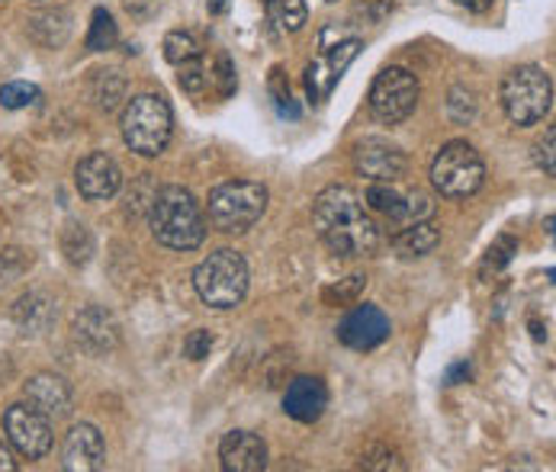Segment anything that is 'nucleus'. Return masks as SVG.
Returning <instances> with one entry per match:
<instances>
[{
  "label": "nucleus",
  "instance_id": "f257e3e1",
  "mask_svg": "<svg viewBox=\"0 0 556 472\" xmlns=\"http://www.w3.org/2000/svg\"><path fill=\"white\" fill-rule=\"evenodd\" d=\"M313 226L338 257H364L377 247L380 232L351 187H328L316 196Z\"/></svg>",
  "mask_w": 556,
  "mask_h": 472
},
{
  "label": "nucleus",
  "instance_id": "f03ea898",
  "mask_svg": "<svg viewBox=\"0 0 556 472\" xmlns=\"http://www.w3.org/2000/svg\"><path fill=\"white\" fill-rule=\"evenodd\" d=\"M149 222L152 235L174 251H193L206 238V219L200 213V203L184 187H164L152 196Z\"/></svg>",
  "mask_w": 556,
  "mask_h": 472
},
{
  "label": "nucleus",
  "instance_id": "7ed1b4c3",
  "mask_svg": "<svg viewBox=\"0 0 556 472\" xmlns=\"http://www.w3.org/2000/svg\"><path fill=\"white\" fill-rule=\"evenodd\" d=\"M174 132V116L159 93H139L123 110V142L142 157H159Z\"/></svg>",
  "mask_w": 556,
  "mask_h": 472
},
{
  "label": "nucleus",
  "instance_id": "20e7f679",
  "mask_svg": "<svg viewBox=\"0 0 556 472\" xmlns=\"http://www.w3.org/2000/svg\"><path fill=\"white\" fill-rule=\"evenodd\" d=\"M498 97L515 126H538L554 106V80L538 65H521L505 75Z\"/></svg>",
  "mask_w": 556,
  "mask_h": 472
},
{
  "label": "nucleus",
  "instance_id": "39448f33",
  "mask_svg": "<svg viewBox=\"0 0 556 472\" xmlns=\"http://www.w3.org/2000/svg\"><path fill=\"white\" fill-rule=\"evenodd\" d=\"M193 286L210 309H236L248 293V264L239 251L223 247L193 270Z\"/></svg>",
  "mask_w": 556,
  "mask_h": 472
},
{
  "label": "nucleus",
  "instance_id": "423d86ee",
  "mask_svg": "<svg viewBox=\"0 0 556 472\" xmlns=\"http://www.w3.org/2000/svg\"><path fill=\"white\" fill-rule=\"evenodd\" d=\"M267 209V190L254 180H226L210 193V222L226 232H248Z\"/></svg>",
  "mask_w": 556,
  "mask_h": 472
},
{
  "label": "nucleus",
  "instance_id": "0eeeda50",
  "mask_svg": "<svg viewBox=\"0 0 556 472\" xmlns=\"http://www.w3.org/2000/svg\"><path fill=\"white\" fill-rule=\"evenodd\" d=\"M482 180H485V164L470 142H447L431 164V183L447 200L473 196Z\"/></svg>",
  "mask_w": 556,
  "mask_h": 472
},
{
  "label": "nucleus",
  "instance_id": "6e6552de",
  "mask_svg": "<svg viewBox=\"0 0 556 472\" xmlns=\"http://www.w3.org/2000/svg\"><path fill=\"white\" fill-rule=\"evenodd\" d=\"M418 97H421V84L408 68H387L370 87V113L380 123L396 126L415 113Z\"/></svg>",
  "mask_w": 556,
  "mask_h": 472
},
{
  "label": "nucleus",
  "instance_id": "1a4fd4ad",
  "mask_svg": "<svg viewBox=\"0 0 556 472\" xmlns=\"http://www.w3.org/2000/svg\"><path fill=\"white\" fill-rule=\"evenodd\" d=\"M3 431L16 454L26 460H42L52 450V424L33 405H10L3 411Z\"/></svg>",
  "mask_w": 556,
  "mask_h": 472
},
{
  "label": "nucleus",
  "instance_id": "9d476101",
  "mask_svg": "<svg viewBox=\"0 0 556 472\" xmlns=\"http://www.w3.org/2000/svg\"><path fill=\"white\" fill-rule=\"evenodd\" d=\"M361 52V39H344L331 49H325L316 62L306 68V90H309V100L313 103H325L334 90V84L341 80L344 68L357 59Z\"/></svg>",
  "mask_w": 556,
  "mask_h": 472
},
{
  "label": "nucleus",
  "instance_id": "9b49d317",
  "mask_svg": "<svg viewBox=\"0 0 556 472\" xmlns=\"http://www.w3.org/2000/svg\"><path fill=\"white\" fill-rule=\"evenodd\" d=\"M387 337H390V318L380 306H357L338 324V341L351 350H374Z\"/></svg>",
  "mask_w": 556,
  "mask_h": 472
},
{
  "label": "nucleus",
  "instance_id": "f8f14e48",
  "mask_svg": "<svg viewBox=\"0 0 556 472\" xmlns=\"http://www.w3.org/2000/svg\"><path fill=\"white\" fill-rule=\"evenodd\" d=\"M354 167L374 183H393L405 174L408 161H405V152L387 139H364L354 145Z\"/></svg>",
  "mask_w": 556,
  "mask_h": 472
},
{
  "label": "nucleus",
  "instance_id": "ddd939ff",
  "mask_svg": "<svg viewBox=\"0 0 556 472\" xmlns=\"http://www.w3.org/2000/svg\"><path fill=\"white\" fill-rule=\"evenodd\" d=\"M75 183H78L84 200H110L123 187V170L119 164L103 152L80 157L75 167Z\"/></svg>",
  "mask_w": 556,
  "mask_h": 472
},
{
  "label": "nucleus",
  "instance_id": "4468645a",
  "mask_svg": "<svg viewBox=\"0 0 556 472\" xmlns=\"http://www.w3.org/2000/svg\"><path fill=\"white\" fill-rule=\"evenodd\" d=\"M75 341L87 354H110L119 344V324L100 306H90L75 318Z\"/></svg>",
  "mask_w": 556,
  "mask_h": 472
},
{
  "label": "nucleus",
  "instance_id": "2eb2a0df",
  "mask_svg": "<svg viewBox=\"0 0 556 472\" xmlns=\"http://www.w3.org/2000/svg\"><path fill=\"white\" fill-rule=\"evenodd\" d=\"M106 463V444L103 434L93 424H78L65 441V470L97 472Z\"/></svg>",
  "mask_w": 556,
  "mask_h": 472
},
{
  "label": "nucleus",
  "instance_id": "dca6fc26",
  "mask_svg": "<svg viewBox=\"0 0 556 472\" xmlns=\"http://www.w3.org/2000/svg\"><path fill=\"white\" fill-rule=\"evenodd\" d=\"M219 460L226 472H261L267 467V444L251 431H232L219 447Z\"/></svg>",
  "mask_w": 556,
  "mask_h": 472
},
{
  "label": "nucleus",
  "instance_id": "f3484780",
  "mask_svg": "<svg viewBox=\"0 0 556 472\" xmlns=\"http://www.w3.org/2000/svg\"><path fill=\"white\" fill-rule=\"evenodd\" d=\"M23 393L29 398V405L36 411H42L46 418H68L72 414V386L62 377L52 373H39L33 380H26Z\"/></svg>",
  "mask_w": 556,
  "mask_h": 472
},
{
  "label": "nucleus",
  "instance_id": "a211bd4d",
  "mask_svg": "<svg viewBox=\"0 0 556 472\" xmlns=\"http://www.w3.org/2000/svg\"><path fill=\"white\" fill-rule=\"evenodd\" d=\"M328 405V390L325 383L316 380V377H296L290 386H287V395H283V411L300 421V424H313L321 418Z\"/></svg>",
  "mask_w": 556,
  "mask_h": 472
},
{
  "label": "nucleus",
  "instance_id": "6ab92c4d",
  "mask_svg": "<svg viewBox=\"0 0 556 472\" xmlns=\"http://www.w3.org/2000/svg\"><path fill=\"white\" fill-rule=\"evenodd\" d=\"M438 244H441V229H438L431 219L408 222L402 232L393 235V247H396L402 257H425V254H431Z\"/></svg>",
  "mask_w": 556,
  "mask_h": 472
},
{
  "label": "nucleus",
  "instance_id": "aec40b11",
  "mask_svg": "<svg viewBox=\"0 0 556 472\" xmlns=\"http://www.w3.org/2000/svg\"><path fill=\"white\" fill-rule=\"evenodd\" d=\"M267 13H270V23L280 33H300L306 26V20H309L306 0H270Z\"/></svg>",
  "mask_w": 556,
  "mask_h": 472
},
{
  "label": "nucleus",
  "instance_id": "412c9836",
  "mask_svg": "<svg viewBox=\"0 0 556 472\" xmlns=\"http://www.w3.org/2000/svg\"><path fill=\"white\" fill-rule=\"evenodd\" d=\"M13 318L20 321V328H23L26 334H39V331L52 321V306H49L42 296H26V299L16 303Z\"/></svg>",
  "mask_w": 556,
  "mask_h": 472
},
{
  "label": "nucleus",
  "instance_id": "4be33fe9",
  "mask_svg": "<svg viewBox=\"0 0 556 472\" xmlns=\"http://www.w3.org/2000/svg\"><path fill=\"white\" fill-rule=\"evenodd\" d=\"M116 39H119V29H116L113 13L103 10V7H97L93 10V20H90V33H87V49L90 52H106V49L116 46Z\"/></svg>",
  "mask_w": 556,
  "mask_h": 472
},
{
  "label": "nucleus",
  "instance_id": "5701e85b",
  "mask_svg": "<svg viewBox=\"0 0 556 472\" xmlns=\"http://www.w3.org/2000/svg\"><path fill=\"white\" fill-rule=\"evenodd\" d=\"M367 203H370V209H377V213H383V216H390V219H408V213H405V196L396 193L390 183H370V190H367V196H364Z\"/></svg>",
  "mask_w": 556,
  "mask_h": 472
},
{
  "label": "nucleus",
  "instance_id": "b1692460",
  "mask_svg": "<svg viewBox=\"0 0 556 472\" xmlns=\"http://www.w3.org/2000/svg\"><path fill=\"white\" fill-rule=\"evenodd\" d=\"M161 49H164V59H167L170 65H177V68L200 59V46H197V39H193L190 33H167Z\"/></svg>",
  "mask_w": 556,
  "mask_h": 472
},
{
  "label": "nucleus",
  "instance_id": "393cba45",
  "mask_svg": "<svg viewBox=\"0 0 556 472\" xmlns=\"http://www.w3.org/2000/svg\"><path fill=\"white\" fill-rule=\"evenodd\" d=\"M42 100V90L36 84H26V80H10L0 87V106L3 110H26V106H36Z\"/></svg>",
  "mask_w": 556,
  "mask_h": 472
},
{
  "label": "nucleus",
  "instance_id": "a878e982",
  "mask_svg": "<svg viewBox=\"0 0 556 472\" xmlns=\"http://www.w3.org/2000/svg\"><path fill=\"white\" fill-rule=\"evenodd\" d=\"M62 247H65L72 264H87L90 254H93V238L84 226H68L65 235H62Z\"/></svg>",
  "mask_w": 556,
  "mask_h": 472
},
{
  "label": "nucleus",
  "instance_id": "bb28decb",
  "mask_svg": "<svg viewBox=\"0 0 556 472\" xmlns=\"http://www.w3.org/2000/svg\"><path fill=\"white\" fill-rule=\"evenodd\" d=\"M447 113L457 126H467L473 116H477V93L467 90V87H454L451 90V100H447Z\"/></svg>",
  "mask_w": 556,
  "mask_h": 472
},
{
  "label": "nucleus",
  "instance_id": "cd10ccee",
  "mask_svg": "<svg viewBox=\"0 0 556 472\" xmlns=\"http://www.w3.org/2000/svg\"><path fill=\"white\" fill-rule=\"evenodd\" d=\"M270 93H274V103H277V110H280L283 116H290V119H296V116H300V106L293 103V97H290V84H283V72H280V68H274V72H270Z\"/></svg>",
  "mask_w": 556,
  "mask_h": 472
},
{
  "label": "nucleus",
  "instance_id": "c85d7f7f",
  "mask_svg": "<svg viewBox=\"0 0 556 472\" xmlns=\"http://www.w3.org/2000/svg\"><path fill=\"white\" fill-rule=\"evenodd\" d=\"M29 267V260H26V254L23 251H3L0 254V290L7 286V283H13V280H20V273Z\"/></svg>",
  "mask_w": 556,
  "mask_h": 472
},
{
  "label": "nucleus",
  "instance_id": "c756f323",
  "mask_svg": "<svg viewBox=\"0 0 556 472\" xmlns=\"http://www.w3.org/2000/svg\"><path fill=\"white\" fill-rule=\"evenodd\" d=\"M213 344H216L213 334L203 331V328H197V331H190V337L184 341V357H187V360H203V357H210Z\"/></svg>",
  "mask_w": 556,
  "mask_h": 472
},
{
  "label": "nucleus",
  "instance_id": "7c9ffc66",
  "mask_svg": "<svg viewBox=\"0 0 556 472\" xmlns=\"http://www.w3.org/2000/svg\"><path fill=\"white\" fill-rule=\"evenodd\" d=\"M213 80L219 84V93H223V97H232V93H236L239 80H236V65H232V59H229V55H219V59H216Z\"/></svg>",
  "mask_w": 556,
  "mask_h": 472
},
{
  "label": "nucleus",
  "instance_id": "2f4dec72",
  "mask_svg": "<svg viewBox=\"0 0 556 472\" xmlns=\"http://www.w3.org/2000/svg\"><path fill=\"white\" fill-rule=\"evenodd\" d=\"M518 251V244L511 241V238H498L492 247H489V257H485V267H492V270H498V267H505L508 260H511V254Z\"/></svg>",
  "mask_w": 556,
  "mask_h": 472
},
{
  "label": "nucleus",
  "instance_id": "473e14b6",
  "mask_svg": "<svg viewBox=\"0 0 556 472\" xmlns=\"http://www.w3.org/2000/svg\"><path fill=\"white\" fill-rule=\"evenodd\" d=\"M180 87H184L187 93H197V90H203V87H206V72H203L200 59H197V62L180 65Z\"/></svg>",
  "mask_w": 556,
  "mask_h": 472
},
{
  "label": "nucleus",
  "instance_id": "72a5a7b5",
  "mask_svg": "<svg viewBox=\"0 0 556 472\" xmlns=\"http://www.w3.org/2000/svg\"><path fill=\"white\" fill-rule=\"evenodd\" d=\"M554 145H556V129H547L544 142H538V164L544 167V174H547V177H554L556 174Z\"/></svg>",
  "mask_w": 556,
  "mask_h": 472
},
{
  "label": "nucleus",
  "instance_id": "f704fd0d",
  "mask_svg": "<svg viewBox=\"0 0 556 472\" xmlns=\"http://www.w3.org/2000/svg\"><path fill=\"white\" fill-rule=\"evenodd\" d=\"M155 3H159V0H123V7H126L129 13H136V16L149 13V10H152Z\"/></svg>",
  "mask_w": 556,
  "mask_h": 472
},
{
  "label": "nucleus",
  "instance_id": "c9c22d12",
  "mask_svg": "<svg viewBox=\"0 0 556 472\" xmlns=\"http://www.w3.org/2000/svg\"><path fill=\"white\" fill-rule=\"evenodd\" d=\"M460 380H470V367H467V363H460V367H454V370L447 373V383H451V386L460 383Z\"/></svg>",
  "mask_w": 556,
  "mask_h": 472
},
{
  "label": "nucleus",
  "instance_id": "e433bc0d",
  "mask_svg": "<svg viewBox=\"0 0 556 472\" xmlns=\"http://www.w3.org/2000/svg\"><path fill=\"white\" fill-rule=\"evenodd\" d=\"M16 470V463H13V457H10V450L0 444V472H13Z\"/></svg>",
  "mask_w": 556,
  "mask_h": 472
},
{
  "label": "nucleus",
  "instance_id": "4c0bfd02",
  "mask_svg": "<svg viewBox=\"0 0 556 472\" xmlns=\"http://www.w3.org/2000/svg\"><path fill=\"white\" fill-rule=\"evenodd\" d=\"M467 10H473V13H485L489 7H492V0H460Z\"/></svg>",
  "mask_w": 556,
  "mask_h": 472
},
{
  "label": "nucleus",
  "instance_id": "58836bf2",
  "mask_svg": "<svg viewBox=\"0 0 556 472\" xmlns=\"http://www.w3.org/2000/svg\"><path fill=\"white\" fill-rule=\"evenodd\" d=\"M229 7V0H210V13H223Z\"/></svg>",
  "mask_w": 556,
  "mask_h": 472
},
{
  "label": "nucleus",
  "instance_id": "ea45409f",
  "mask_svg": "<svg viewBox=\"0 0 556 472\" xmlns=\"http://www.w3.org/2000/svg\"><path fill=\"white\" fill-rule=\"evenodd\" d=\"M328 3H334V0H328Z\"/></svg>",
  "mask_w": 556,
  "mask_h": 472
}]
</instances>
